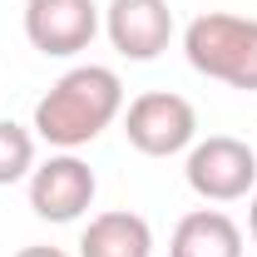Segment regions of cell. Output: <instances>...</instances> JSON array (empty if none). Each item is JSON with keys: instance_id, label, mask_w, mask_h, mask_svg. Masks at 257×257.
<instances>
[{"instance_id": "3", "label": "cell", "mask_w": 257, "mask_h": 257, "mask_svg": "<svg viewBox=\"0 0 257 257\" xmlns=\"http://www.w3.org/2000/svg\"><path fill=\"white\" fill-rule=\"evenodd\" d=\"M183 178L203 203H232L257 188V154L232 134H208L203 144L188 149Z\"/></svg>"}, {"instance_id": "7", "label": "cell", "mask_w": 257, "mask_h": 257, "mask_svg": "<svg viewBox=\"0 0 257 257\" xmlns=\"http://www.w3.org/2000/svg\"><path fill=\"white\" fill-rule=\"evenodd\" d=\"M104 30L124 60H159L173 40V10L168 0H109Z\"/></svg>"}, {"instance_id": "2", "label": "cell", "mask_w": 257, "mask_h": 257, "mask_svg": "<svg viewBox=\"0 0 257 257\" xmlns=\"http://www.w3.org/2000/svg\"><path fill=\"white\" fill-rule=\"evenodd\" d=\"M183 55L198 74L218 79L227 89L257 94V20L252 15H227L208 10L183 30Z\"/></svg>"}, {"instance_id": "5", "label": "cell", "mask_w": 257, "mask_h": 257, "mask_svg": "<svg viewBox=\"0 0 257 257\" xmlns=\"http://www.w3.org/2000/svg\"><path fill=\"white\" fill-rule=\"evenodd\" d=\"M25 35L40 55L69 60L94 45L99 5L94 0H25Z\"/></svg>"}, {"instance_id": "4", "label": "cell", "mask_w": 257, "mask_h": 257, "mask_svg": "<svg viewBox=\"0 0 257 257\" xmlns=\"http://www.w3.org/2000/svg\"><path fill=\"white\" fill-rule=\"evenodd\" d=\"M124 134L128 144L149 159H168V154H183L198 134V114L183 94L173 89H149L139 94L134 104L124 109Z\"/></svg>"}, {"instance_id": "8", "label": "cell", "mask_w": 257, "mask_h": 257, "mask_svg": "<svg viewBox=\"0 0 257 257\" xmlns=\"http://www.w3.org/2000/svg\"><path fill=\"white\" fill-rule=\"evenodd\" d=\"M168 257H242V227L223 208H193L173 227Z\"/></svg>"}, {"instance_id": "12", "label": "cell", "mask_w": 257, "mask_h": 257, "mask_svg": "<svg viewBox=\"0 0 257 257\" xmlns=\"http://www.w3.org/2000/svg\"><path fill=\"white\" fill-rule=\"evenodd\" d=\"M247 232H252V242H257V198H252V208H247Z\"/></svg>"}, {"instance_id": "6", "label": "cell", "mask_w": 257, "mask_h": 257, "mask_svg": "<svg viewBox=\"0 0 257 257\" xmlns=\"http://www.w3.org/2000/svg\"><path fill=\"white\" fill-rule=\"evenodd\" d=\"M94 168L74 154H55L30 173V208L45 223H74L89 203H94Z\"/></svg>"}, {"instance_id": "10", "label": "cell", "mask_w": 257, "mask_h": 257, "mask_svg": "<svg viewBox=\"0 0 257 257\" xmlns=\"http://www.w3.org/2000/svg\"><path fill=\"white\" fill-rule=\"evenodd\" d=\"M35 173V134L15 119H0V188Z\"/></svg>"}, {"instance_id": "11", "label": "cell", "mask_w": 257, "mask_h": 257, "mask_svg": "<svg viewBox=\"0 0 257 257\" xmlns=\"http://www.w3.org/2000/svg\"><path fill=\"white\" fill-rule=\"evenodd\" d=\"M15 257H69V252H60V247H45V242H35V247H20Z\"/></svg>"}, {"instance_id": "1", "label": "cell", "mask_w": 257, "mask_h": 257, "mask_svg": "<svg viewBox=\"0 0 257 257\" xmlns=\"http://www.w3.org/2000/svg\"><path fill=\"white\" fill-rule=\"evenodd\" d=\"M124 109V84L109 64H74L50 84V94L35 104V134L74 154L79 144H94Z\"/></svg>"}, {"instance_id": "9", "label": "cell", "mask_w": 257, "mask_h": 257, "mask_svg": "<svg viewBox=\"0 0 257 257\" xmlns=\"http://www.w3.org/2000/svg\"><path fill=\"white\" fill-rule=\"evenodd\" d=\"M79 257H154V227L128 208H109L89 218L79 237Z\"/></svg>"}]
</instances>
